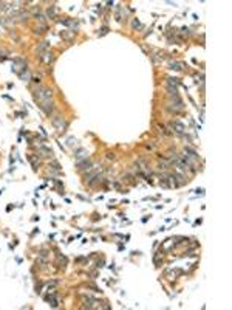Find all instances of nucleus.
Masks as SVG:
<instances>
[{"label":"nucleus","instance_id":"1","mask_svg":"<svg viewBox=\"0 0 232 310\" xmlns=\"http://www.w3.org/2000/svg\"><path fill=\"white\" fill-rule=\"evenodd\" d=\"M51 98H53V90L48 87H37L34 90V99L39 104H42L45 101H51Z\"/></svg>","mask_w":232,"mask_h":310},{"label":"nucleus","instance_id":"2","mask_svg":"<svg viewBox=\"0 0 232 310\" xmlns=\"http://www.w3.org/2000/svg\"><path fill=\"white\" fill-rule=\"evenodd\" d=\"M53 106H54V104H53V101H45V102H42V104H40L39 107L43 110V113H45V115H48V116H49V115L53 113Z\"/></svg>","mask_w":232,"mask_h":310},{"label":"nucleus","instance_id":"3","mask_svg":"<svg viewBox=\"0 0 232 310\" xmlns=\"http://www.w3.org/2000/svg\"><path fill=\"white\" fill-rule=\"evenodd\" d=\"M39 59H40V62L48 65V64H51L54 61V56H53L51 51H45V53H42V56H39Z\"/></svg>","mask_w":232,"mask_h":310},{"label":"nucleus","instance_id":"4","mask_svg":"<svg viewBox=\"0 0 232 310\" xmlns=\"http://www.w3.org/2000/svg\"><path fill=\"white\" fill-rule=\"evenodd\" d=\"M76 167H77V171H79V172L88 171V169L91 167V161H90V160H87V158H84V161H77Z\"/></svg>","mask_w":232,"mask_h":310},{"label":"nucleus","instance_id":"5","mask_svg":"<svg viewBox=\"0 0 232 310\" xmlns=\"http://www.w3.org/2000/svg\"><path fill=\"white\" fill-rule=\"evenodd\" d=\"M51 123H53V126L57 127V129L65 127V121H63V116H62V115H56L54 118H51Z\"/></svg>","mask_w":232,"mask_h":310},{"label":"nucleus","instance_id":"6","mask_svg":"<svg viewBox=\"0 0 232 310\" xmlns=\"http://www.w3.org/2000/svg\"><path fill=\"white\" fill-rule=\"evenodd\" d=\"M48 47H49V42H46V41L40 42V44H39V47L36 48V53H39V55L45 53V51H48Z\"/></svg>","mask_w":232,"mask_h":310},{"label":"nucleus","instance_id":"7","mask_svg":"<svg viewBox=\"0 0 232 310\" xmlns=\"http://www.w3.org/2000/svg\"><path fill=\"white\" fill-rule=\"evenodd\" d=\"M172 129H175L176 133H183V132H184V126L181 124V123H178V121H173V123H172Z\"/></svg>","mask_w":232,"mask_h":310},{"label":"nucleus","instance_id":"8","mask_svg":"<svg viewBox=\"0 0 232 310\" xmlns=\"http://www.w3.org/2000/svg\"><path fill=\"white\" fill-rule=\"evenodd\" d=\"M39 152H40V153H45L43 157H53V152H51V149H48V147H40V149H39Z\"/></svg>","mask_w":232,"mask_h":310},{"label":"nucleus","instance_id":"9","mask_svg":"<svg viewBox=\"0 0 232 310\" xmlns=\"http://www.w3.org/2000/svg\"><path fill=\"white\" fill-rule=\"evenodd\" d=\"M17 19H19L20 22H26V20H28V14H26V12H25V14H23V12H19V14H17Z\"/></svg>","mask_w":232,"mask_h":310},{"label":"nucleus","instance_id":"10","mask_svg":"<svg viewBox=\"0 0 232 310\" xmlns=\"http://www.w3.org/2000/svg\"><path fill=\"white\" fill-rule=\"evenodd\" d=\"M46 16L49 17V19H54V6H49V8H48Z\"/></svg>","mask_w":232,"mask_h":310},{"label":"nucleus","instance_id":"11","mask_svg":"<svg viewBox=\"0 0 232 310\" xmlns=\"http://www.w3.org/2000/svg\"><path fill=\"white\" fill-rule=\"evenodd\" d=\"M84 153H85V150H84V149H79V150H77V155H76V158H77V160H80V158H85V155H84Z\"/></svg>","mask_w":232,"mask_h":310},{"label":"nucleus","instance_id":"12","mask_svg":"<svg viewBox=\"0 0 232 310\" xmlns=\"http://www.w3.org/2000/svg\"><path fill=\"white\" fill-rule=\"evenodd\" d=\"M170 68H172V70H181V64H178V62H170Z\"/></svg>","mask_w":232,"mask_h":310},{"label":"nucleus","instance_id":"13","mask_svg":"<svg viewBox=\"0 0 232 310\" xmlns=\"http://www.w3.org/2000/svg\"><path fill=\"white\" fill-rule=\"evenodd\" d=\"M45 30H46V25H42V26L36 28V30H34V33H45Z\"/></svg>","mask_w":232,"mask_h":310},{"label":"nucleus","instance_id":"14","mask_svg":"<svg viewBox=\"0 0 232 310\" xmlns=\"http://www.w3.org/2000/svg\"><path fill=\"white\" fill-rule=\"evenodd\" d=\"M131 26H133V28H141V23H139V20H136V19H135L133 22H131Z\"/></svg>","mask_w":232,"mask_h":310},{"label":"nucleus","instance_id":"15","mask_svg":"<svg viewBox=\"0 0 232 310\" xmlns=\"http://www.w3.org/2000/svg\"><path fill=\"white\" fill-rule=\"evenodd\" d=\"M108 33V28L107 26H102L101 28V33H99V36H104V34H107Z\"/></svg>","mask_w":232,"mask_h":310},{"label":"nucleus","instance_id":"16","mask_svg":"<svg viewBox=\"0 0 232 310\" xmlns=\"http://www.w3.org/2000/svg\"><path fill=\"white\" fill-rule=\"evenodd\" d=\"M49 166H54V169H57V171L60 169V166H59V163H57V161H51V163H49Z\"/></svg>","mask_w":232,"mask_h":310},{"label":"nucleus","instance_id":"17","mask_svg":"<svg viewBox=\"0 0 232 310\" xmlns=\"http://www.w3.org/2000/svg\"><path fill=\"white\" fill-rule=\"evenodd\" d=\"M107 158L108 160H114V153L113 152H107Z\"/></svg>","mask_w":232,"mask_h":310},{"label":"nucleus","instance_id":"18","mask_svg":"<svg viewBox=\"0 0 232 310\" xmlns=\"http://www.w3.org/2000/svg\"><path fill=\"white\" fill-rule=\"evenodd\" d=\"M2 55H3V51H2V50H0V56H2ZM0 61H3V59H2V58H0Z\"/></svg>","mask_w":232,"mask_h":310}]
</instances>
